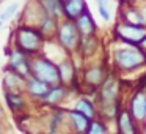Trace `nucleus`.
Masks as SVG:
<instances>
[{
  "mask_svg": "<svg viewBox=\"0 0 146 134\" xmlns=\"http://www.w3.org/2000/svg\"><path fill=\"white\" fill-rule=\"evenodd\" d=\"M110 68L115 74H132L146 70V54L137 46L123 44L111 51Z\"/></svg>",
  "mask_w": 146,
  "mask_h": 134,
  "instance_id": "1",
  "label": "nucleus"
},
{
  "mask_svg": "<svg viewBox=\"0 0 146 134\" xmlns=\"http://www.w3.org/2000/svg\"><path fill=\"white\" fill-rule=\"evenodd\" d=\"M47 14L44 13L39 0H32L29 5L24 10V21H25V25H32V27H38L39 22H41Z\"/></svg>",
  "mask_w": 146,
  "mask_h": 134,
  "instance_id": "15",
  "label": "nucleus"
},
{
  "mask_svg": "<svg viewBox=\"0 0 146 134\" xmlns=\"http://www.w3.org/2000/svg\"><path fill=\"white\" fill-rule=\"evenodd\" d=\"M2 2H5V0H0V3H2Z\"/></svg>",
  "mask_w": 146,
  "mask_h": 134,
  "instance_id": "34",
  "label": "nucleus"
},
{
  "mask_svg": "<svg viewBox=\"0 0 146 134\" xmlns=\"http://www.w3.org/2000/svg\"><path fill=\"white\" fill-rule=\"evenodd\" d=\"M74 111L83 114L85 117H88L90 120H94L98 118V109H96V104H94V99L90 98V96H79V98L74 101V106H72Z\"/></svg>",
  "mask_w": 146,
  "mask_h": 134,
  "instance_id": "20",
  "label": "nucleus"
},
{
  "mask_svg": "<svg viewBox=\"0 0 146 134\" xmlns=\"http://www.w3.org/2000/svg\"><path fill=\"white\" fill-rule=\"evenodd\" d=\"M99 51V36L98 33L91 36H82L79 43V49H77V54L82 57V60H88L93 58Z\"/></svg>",
  "mask_w": 146,
  "mask_h": 134,
  "instance_id": "17",
  "label": "nucleus"
},
{
  "mask_svg": "<svg viewBox=\"0 0 146 134\" xmlns=\"http://www.w3.org/2000/svg\"><path fill=\"white\" fill-rule=\"evenodd\" d=\"M44 36L41 35L36 27L25 25V24H19L14 29V44L13 48L19 49L21 52H24L25 55H29L30 58L35 55L42 54L44 49Z\"/></svg>",
  "mask_w": 146,
  "mask_h": 134,
  "instance_id": "2",
  "label": "nucleus"
},
{
  "mask_svg": "<svg viewBox=\"0 0 146 134\" xmlns=\"http://www.w3.org/2000/svg\"><path fill=\"white\" fill-rule=\"evenodd\" d=\"M50 85H47L46 82L36 79V77L30 76L27 77V85H25V93L30 96V98L36 99V101H41L46 96V93L49 92Z\"/></svg>",
  "mask_w": 146,
  "mask_h": 134,
  "instance_id": "18",
  "label": "nucleus"
},
{
  "mask_svg": "<svg viewBox=\"0 0 146 134\" xmlns=\"http://www.w3.org/2000/svg\"><path fill=\"white\" fill-rule=\"evenodd\" d=\"M118 21H123V22H127V24H133V25L146 27L145 19H143L141 8H140V5H135V3H129V5L119 7V19Z\"/></svg>",
  "mask_w": 146,
  "mask_h": 134,
  "instance_id": "14",
  "label": "nucleus"
},
{
  "mask_svg": "<svg viewBox=\"0 0 146 134\" xmlns=\"http://www.w3.org/2000/svg\"><path fill=\"white\" fill-rule=\"evenodd\" d=\"M58 66V76H60V84L69 87L74 93H77V84L80 82L77 76V65L74 63L72 57H66L57 63Z\"/></svg>",
  "mask_w": 146,
  "mask_h": 134,
  "instance_id": "9",
  "label": "nucleus"
},
{
  "mask_svg": "<svg viewBox=\"0 0 146 134\" xmlns=\"http://www.w3.org/2000/svg\"><path fill=\"white\" fill-rule=\"evenodd\" d=\"M118 3H119V7H123V5H129V3H132V0H118Z\"/></svg>",
  "mask_w": 146,
  "mask_h": 134,
  "instance_id": "31",
  "label": "nucleus"
},
{
  "mask_svg": "<svg viewBox=\"0 0 146 134\" xmlns=\"http://www.w3.org/2000/svg\"><path fill=\"white\" fill-rule=\"evenodd\" d=\"M0 134H3V111L0 109Z\"/></svg>",
  "mask_w": 146,
  "mask_h": 134,
  "instance_id": "30",
  "label": "nucleus"
},
{
  "mask_svg": "<svg viewBox=\"0 0 146 134\" xmlns=\"http://www.w3.org/2000/svg\"><path fill=\"white\" fill-rule=\"evenodd\" d=\"M111 35L118 43L123 44H129V46H137L138 48L140 41L145 38L146 35V27L143 25H133V24H127L123 21H118L115 24Z\"/></svg>",
  "mask_w": 146,
  "mask_h": 134,
  "instance_id": "5",
  "label": "nucleus"
},
{
  "mask_svg": "<svg viewBox=\"0 0 146 134\" xmlns=\"http://www.w3.org/2000/svg\"><path fill=\"white\" fill-rule=\"evenodd\" d=\"M90 118L83 114L74 111V109H66V125H68V134H85L90 126Z\"/></svg>",
  "mask_w": 146,
  "mask_h": 134,
  "instance_id": "12",
  "label": "nucleus"
},
{
  "mask_svg": "<svg viewBox=\"0 0 146 134\" xmlns=\"http://www.w3.org/2000/svg\"><path fill=\"white\" fill-rule=\"evenodd\" d=\"M74 24H76L77 30H79L80 36H91V35H96L98 33V24L94 22L90 10L86 8L80 16H77L74 19Z\"/></svg>",
  "mask_w": 146,
  "mask_h": 134,
  "instance_id": "16",
  "label": "nucleus"
},
{
  "mask_svg": "<svg viewBox=\"0 0 146 134\" xmlns=\"http://www.w3.org/2000/svg\"><path fill=\"white\" fill-rule=\"evenodd\" d=\"M72 90L69 88V87L63 85V84H58V85H54L49 88V92L46 93V96L41 99V103L44 106H47V107H61L63 106V103L68 99V96L72 95Z\"/></svg>",
  "mask_w": 146,
  "mask_h": 134,
  "instance_id": "10",
  "label": "nucleus"
},
{
  "mask_svg": "<svg viewBox=\"0 0 146 134\" xmlns=\"http://www.w3.org/2000/svg\"><path fill=\"white\" fill-rule=\"evenodd\" d=\"M5 101H7V106L11 109V112H24L27 109V101L24 99L22 93H10L5 92Z\"/></svg>",
  "mask_w": 146,
  "mask_h": 134,
  "instance_id": "24",
  "label": "nucleus"
},
{
  "mask_svg": "<svg viewBox=\"0 0 146 134\" xmlns=\"http://www.w3.org/2000/svg\"><path fill=\"white\" fill-rule=\"evenodd\" d=\"M66 125V109L55 107L52 109L50 117H49L47 123V134H60Z\"/></svg>",
  "mask_w": 146,
  "mask_h": 134,
  "instance_id": "19",
  "label": "nucleus"
},
{
  "mask_svg": "<svg viewBox=\"0 0 146 134\" xmlns=\"http://www.w3.org/2000/svg\"><path fill=\"white\" fill-rule=\"evenodd\" d=\"M124 107L129 111L132 118L143 129V126L146 125V92H143V90H132L129 99H127V104Z\"/></svg>",
  "mask_w": 146,
  "mask_h": 134,
  "instance_id": "7",
  "label": "nucleus"
},
{
  "mask_svg": "<svg viewBox=\"0 0 146 134\" xmlns=\"http://www.w3.org/2000/svg\"><path fill=\"white\" fill-rule=\"evenodd\" d=\"M138 48H140V49H141V51H143V52H145V54H146V35H145V38H143L141 41H140Z\"/></svg>",
  "mask_w": 146,
  "mask_h": 134,
  "instance_id": "29",
  "label": "nucleus"
},
{
  "mask_svg": "<svg viewBox=\"0 0 146 134\" xmlns=\"http://www.w3.org/2000/svg\"><path fill=\"white\" fill-rule=\"evenodd\" d=\"M115 134H116V133H115Z\"/></svg>",
  "mask_w": 146,
  "mask_h": 134,
  "instance_id": "35",
  "label": "nucleus"
},
{
  "mask_svg": "<svg viewBox=\"0 0 146 134\" xmlns=\"http://www.w3.org/2000/svg\"><path fill=\"white\" fill-rule=\"evenodd\" d=\"M7 55H8V63L5 68L21 74L25 79L32 76V66H30V60L32 58L29 55H25L24 52H21L16 48H11L10 51H7Z\"/></svg>",
  "mask_w": 146,
  "mask_h": 134,
  "instance_id": "8",
  "label": "nucleus"
},
{
  "mask_svg": "<svg viewBox=\"0 0 146 134\" xmlns=\"http://www.w3.org/2000/svg\"><path fill=\"white\" fill-rule=\"evenodd\" d=\"M80 38H82V36H80L74 21L61 19L60 24H58V29H57V33H55L54 41L57 43L69 57H72L74 54H77Z\"/></svg>",
  "mask_w": 146,
  "mask_h": 134,
  "instance_id": "3",
  "label": "nucleus"
},
{
  "mask_svg": "<svg viewBox=\"0 0 146 134\" xmlns=\"http://www.w3.org/2000/svg\"><path fill=\"white\" fill-rule=\"evenodd\" d=\"M17 10H19V3H17V2L10 3V5H8V7L3 10V13L0 14V21H2V22H5V21H11L14 16H16Z\"/></svg>",
  "mask_w": 146,
  "mask_h": 134,
  "instance_id": "27",
  "label": "nucleus"
},
{
  "mask_svg": "<svg viewBox=\"0 0 146 134\" xmlns=\"http://www.w3.org/2000/svg\"><path fill=\"white\" fill-rule=\"evenodd\" d=\"M85 134H110L108 123L102 121L101 118H94V120L90 121V126Z\"/></svg>",
  "mask_w": 146,
  "mask_h": 134,
  "instance_id": "25",
  "label": "nucleus"
},
{
  "mask_svg": "<svg viewBox=\"0 0 146 134\" xmlns=\"http://www.w3.org/2000/svg\"><path fill=\"white\" fill-rule=\"evenodd\" d=\"M98 5V13L102 17L104 22H110L111 21V3L110 0H96Z\"/></svg>",
  "mask_w": 146,
  "mask_h": 134,
  "instance_id": "26",
  "label": "nucleus"
},
{
  "mask_svg": "<svg viewBox=\"0 0 146 134\" xmlns=\"http://www.w3.org/2000/svg\"><path fill=\"white\" fill-rule=\"evenodd\" d=\"M115 125H116V134H143V129L138 126L132 115L129 114L126 107H123L118 112L116 118H115Z\"/></svg>",
  "mask_w": 146,
  "mask_h": 134,
  "instance_id": "11",
  "label": "nucleus"
},
{
  "mask_svg": "<svg viewBox=\"0 0 146 134\" xmlns=\"http://www.w3.org/2000/svg\"><path fill=\"white\" fill-rule=\"evenodd\" d=\"M42 10L47 16H52L55 19L61 21L64 19V14H63V3L60 0H39Z\"/></svg>",
  "mask_w": 146,
  "mask_h": 134,
  "instance_id": "23",
  "label": "nucleus"
},
{
  "mask_svg": "<svg viewBox=\"0 0 146 134\" xmlns=\"http://www.w3.org/2000/svg\"><path fill=\"white\" fill-rule=\"evenodd\" d=\"M2 25H3V22H2V21H0V30H2Z\"/></svg>",
  "mask_w": 146,
  "mask_h": 134,
  "instance_id": "32",
  "label": "nucleus"
},
{
  "mask_svg": "<svg viewBox=\"0 0 146 134\" xmlns=\"http://www.w3.org/2000/svg\"><path fill=\"white\" fill-rule=\"evenodd\" d=\"M2 85H3L5 92L10 93H24L25 92V85H27V79L22 77L21 74L14 73V71L5 68V74L2 79Z\"/></svg>",
  "mask_w": 146,
  "mask_h": 134,
  "instance_id": "13",
  "label": "nucleus"
},
{
  "mask_svg": "<svg viewBox=\"0 0 146 134\" xmlns=\"http://www.w3.org/2000/svg\"><path fill=\"white\" fill-rule=\"evenodd\" d=\"M58 24H60V21H58V19H55V17H52V16H46L44 19L39 22V25L36 27V29L41 32V35L44 36L46 41H52V40L55 38Z\"/></svg>",
  "mask_w": 146,
  "mask_h": 134,
  "instance_id": "22",
  "label": "nucleus"
},
{
  "mask_svg": "<svg viewBox=\"0 0 146 134\" xmlns=\"http://www.w3.org/2000/svg\"><path fill=\"white\" fill-rule=\"evenodd\" d=\"M133 90H143V92H146V70H145V73L138 77V82H137V85Z\"/></svg>",
  "mask_w": 146,
  "mask_h": 134,
  "instance_id": "28",
  "label": "nucleus"
},
{
  "mask_svg": "<svg viewBox=\"0 0 146 134\" xmlns=\"http://www.w3.org/2000/svg\"><path fill=\"white\" fill-rule=\"evenodd\" d=\"M86 8H88L86 0H68V2H64V3H63L64 19L74 21L77 16H80Z\"/></svg>",
  "mask_w": 146,
  "mask_h": 134,
  "instance_id": "21",
  "label": "nucleus"
},
{
  "mask_svg": "<svg viewBox=\"0 0 146 134\" xmlns=\"http://www.w3.org/2000/svg\"><path fill=\"white\" fill-rule=\"evenodd\" d=\"M111 68L110 65H102V63H96V65H90L82 71V76L79 77L82 87L85 85L86 88L91 90L93 96L98 92V88L104 84V80L107 79V76L110 74Z\"/></svg>",
  "mask_w": 146,
  "mask_h": 134,
  "instance_id": "6",
  "label": "nucleus"
},
{
  "mask_svg": "<svg viewBox=\"0 0 146 134\" xmlns=\"http://www.w3.org/2000/svg\"><path fill=\"white\" fill-rule=\"evenodd\" d=\"M30 66H32V76L36 79L46 82L47 85L54 87L60 84V76H58V66L55 62H52L47 55L39 54L32 57L30 60Z\"/></svg>",
  "mask_w": 146,
  "mask_h": 134,
  "instance_id": "4",
  "label": "nucleus"
},
{
  "mask_svg": "<svg viewBox=\"0 0 146 134\" xmlns=\"http://www.w3.org/2000/svg\"><path fill=\"white\" fill-rule=\"evenodd\" d=\"M60 2H61V3H64V2H68V0H60Z\"/></svg>",
  "mask_w": 146,
  "mask_h": 134,
  "instance_id": "33",
  "label": "nucleus"
}]
</instances>
